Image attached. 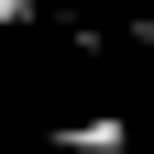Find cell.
<instances>
[{
	"label": "cell",
	"mask_w": 154,
	"mask_h": 154,
	"mask_svg": "<svg viewBox=\"0 0 154 154\" xmlns=\"http://www.w3.org/2000/svg\"><path fill=\"white\" fill-rule=\"evenodd\" d=\"M22 11H33V0H0V22H22Z\"/></svg>",
	"instance_id": "6da1fadb"
}]
</instances>
